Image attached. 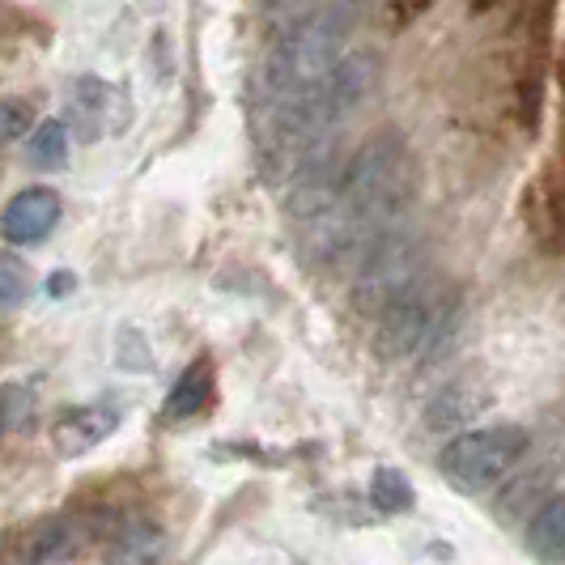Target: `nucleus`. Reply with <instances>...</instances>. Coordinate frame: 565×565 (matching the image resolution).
Masks as SVG:
<instances>
[{
  "mask_svg": "<svg viewBox=\"0 0 565 565\" xmlns=\"http://www.w3.org/2000/svg\"><path fill=\"white\" fill-rule=\"evenodd\" d=\"M344 34H349L344 0L307 13L268 60V98H285V94H298V89L323 82L344 56Z\"/></svg>",
  "mask_w": 565,
  "mask_h": 565,
  "instance_id": "1",
  "label": "nucleus"
},
{
  "mask_svg": "<svg viewBox=\"0 0 565 565\" xmlns=\"http://www.w3.org/2000/svg\"><path fill=\"white\" fill-rule=\"evenodd\" d=\"M425 277V243L422 234L399 222L396 230H387L362 259H358V277H353V307L362 315L387 311L396 298H404L413 285Z\"/></svg>",
  "mask_w": 565,
  "mask_h": 565,
  "instance_id": "2",
  "label": "nucleus"
},
{
  "mask_svg": "<svg viewBox=\"0 0 565 565\" xmlns=\"http://www.w3.org/2000/svg\"><path fill=\"white\" fill-rule=\"evenodd\" d=\"M527 455V429L523 425H481V429H463L438 451V472L463 489L477 493L493 481L510 477L519 468V459Z\"/></svg>",
  "mask_w": 565,
  "mask_h": 565,
  "instance_id": "3",
  "label": "nucleus"
},
{
  "mask_svg": "<svg viewBox=\"0 0 565 565\" xmlns=\"http://www.w3.org/2000/svg\"><path fill=\"white\" fill-rule=\"evenodd\" d=\"M447 315H451V289L443 281L422 277L404 298H396L387 311L379 315L374 353L387 358V362H399V358L417 353L422 344H429L447 328Z\"/></svg>",
  "mask_w": 565,
  "mask_h": 565,
  "instance_id": "4",
  "label": "nucleus"
},
{
  "mask_svg": "<svg viewBox=\"0 0 565 565\" xmlns=\"http://www.w3.org/2000/svg\"><path fill=\"white\" fill-rule=\"evenodd\" d=\"M344 158L337 153V141H319L302 158V167L289 174V213L302 222H319L340 204L344 192Z\"/></svg>",
  "mask_w": 565,
  "mask_h": 565,
  "instance_id": "5",
  "label": "nucleus"
},
{
  "mask_svg": "<svg viewBox=\"0 0 565 565\" xmlns=\"http://www.w3.org/2000/svg\"><path fill=\"white\" fill-rule=\"evenodd\" d=\"M128 119V107L119 98V89L103 77H82L68 94V124L77 128L82 141H98L107 132H119V124Z\"/></svg>",
  "mask_w": 565,
  "mask_h": 565,
  "instance_id": "6",
  "label": "nucleus"
},
{
  "mask_svg": "<svg viewBox=\"0 0 565 565\" xmlns=\"http://www.w3.org/2000/svg\"><path fill=\"white\" fill-rule=\"evenodd\" d=\"M60 222V196L52 188H26L4 204L0 213V234L18 247H30V243H43Z\"/></svg>",
  "mask_w": 565,
  "mask_h": 565,
  "instance_id": "7",
  "label": "nucleus"
},
{
  "mask_svg": "<svg viewBox=\"0 0 565 565\" xmlns=\"http://www.w3.org/2000/svg\"><path fill=\"white\" fill-rule=\"evenodd\" d=\"M115 425H119V408L107 404V399H94V404H82V408H68V413L52 425L56 455H64V459L89 455L107 434H111Z\"/></svg>",
  "mask_w": 565,
  "mask_h": 565,
  "instance_id": "8",
  "label": "nucleus"
},
{
  "mask_svg": "<svg viewBox=\"0 0 565 565\" xmlns=\"http://www.w3.org/2000/svg\"><path fill=\"white\" fill-rule=\"evenodd\" d=\"M374 85H379V56L374 52H349V56H340V64L323 77V94H328V107L337 119L353 111V107H362L370 94H374Z\"/></svg>",
  "mask_w": 565,
  "mask_h": 565,
  "instance_id": "9",
  "label": "nucleus"
},
{
  "mask_svg": "<svg viewBox=\"0 0 565 565\" xmlns=\"http://www.w3.org/2000/svg\"><path fill=\"white\" fill-rule=\"evenodd\" d=\"M167 557V532L153 519H128L115 527V536L107 540V565H162Z\"/></svg>",
  "mask_w": 565,
  "mask_h": 565,
  "instance_id": "10",
  "label": "nucleus"
},
{
  "mask_svg": "<svg viewBox=\"0 0 565 565\" xmlns=\"http://www.w3.org/2000/svg\"><path fill=\"white\" fill-rule=\"evenodd\" d=\"M484 404H489V392H484L477 379H455L451 387H443L434 396L425 417H429L434 429H459L463 422H472Z\"/></svg>",
  "mask_w": 565,
  "mask_h": 565,
  "instance_id": "11",
  "label": "nucleus"
},
{
  "mask_svg": "<svg viewBox=\"0 0 565 565\" xmlns=\"http://www.w3.org/2000/svg\"><path fill=\"white\" fill-rule=\"evenodd\" d=\"M209 399H213V362H209V358H196L192 366L179 374V383L170 387L167 422H188V417H196V413L209 408Z\"/></svg>",
  "mask_w": 565,
  "mask_h": 565,
  "instance_id": "12",
  "label": "nucleus"
},
{
  "mask_svg": "<svg viewBox=\"0 0 565 565\" xmlns=\"http://www.w3.org/2000/svg\"><path fill=\"white\" fill-rule=\"evenodd\" d=\"M527 548L540 562H565V493H553L527 523Z\"/></svg>",
  "mask_w": 565,
  "mask_h": 565,
  "instance_id": "13",
  "label": "nucleus"
},
{
  "mask_svg": "<svg viewBox=\"0 0 565 565\" xmlns=\"http://www.w3.org/2000/svg\"><path fill=\"white\" fill-rule=\"evenodd\" d=\"M73 548H77V527H73V523H64V519H47L43 527H34V532L26 536V553H22V562L26 565L64 562Z\"/></svg>",
  "mask_w": 565,
  "mask_h": 565,
  "instance_id": "14",
  "label": "nucleus"
},
{
  "mask_svg": "<svg viewBox=\"0 0 565 565\" xmlns=\"http://www.w3.org/2000/svg\"><path fill=\"white\" fill-rule=\"evenodd\" d=\"M548 498H553L548 493V468H527V472H519V477L507 481L502 498H498V510L507 519H519L523 510H540Z\"/></svg>",
  "mask_w": 565,
  "mask_h": 565,
  "instance_id": "15",
  "label": "nucleus"
},
{
  "mask_svg": "<svg viewBox=\"0 0 565 565\" xmlns=\"http://www.w3.org/2000/svg\"><path fill=\"white\" fill-rule=\"evenodd\" d=\"M26 162L34 170H60L68 162V124L64 119L34 124V132L26 141Z\"/></svg>",
  "mask_w": 565,
  "mask_h": 565,
  "instance_id": "16",
  "label": "nucleus"
},
{
  "mask_svg": "<svg viewBox=\"0 0 565 565\" xmlns=\"http://www.w3.org/2000/svg\"><path fill=\"white\" fill-rule=\"evenodd\" d=\"M370 502L383 510V514H404L413 507V484L399 468H379L370 477Z\"/></svg>",
  "mask_w": 565,
  "mask_h": 565,
  "instance_id": "17",
  "label": "nucleus"
},
{
  "mask_svg": "<svg viewBox=\"0 0 565 565\" xmlns=\"http://www.w3.org/2000/svg\"><path fill=\"white\" fill-rule=\"evenodd\" d=\"M30 289H34V281H30L26 264L18 255L0 252V311H18L30 298Z\"/></svg>",
  "mask_w": 565,
  "mask_h": 565,
  "instance_id": "18",
  "label": "nucleus"
},
{
  "mask_svg": "<svg viewBox=\"0 0 565 565\" xmlns=\"http://www.w3.org/2000/svg\"><path fill=\"white\" fill-rule=\"evenodd\" d=\"M26 132H34V111L22 98H4L0 103V149L13 141H22Z\"/></svg>",
  "mask_w": 565,
  "mask_h": 565,
  "instance_id": "19",
  "label": "nucleus"
},
{
  "mask_svg": "<svg viewBox=\"0 0 565 565\" xmlns=\"http://www.w3.org/2000/svg\"><path fill=\"white\" fill-rule=\"evenodd\" d=\"M315 9H323V4H337V0H311Z\"/></svg>",
  "mask_w": 565,
  "mask_h": 565,
  "instance_id": "20",
  "label": "nucleus"
},
{
  "mask_svg": "<svg viewBox=\"0 0 565 565\" xmlns=\"http://www.w3.org/2000/svg\"><path fill=\"white\" fill-rule=\"evenodd\" d=\"M0 434H4V404H0Z\"/></svg>",
  "mask_w": 565,
  "mask_h": 565,
  "instance_id": "21",
  "label": "nucleus"
}]
</instances>
